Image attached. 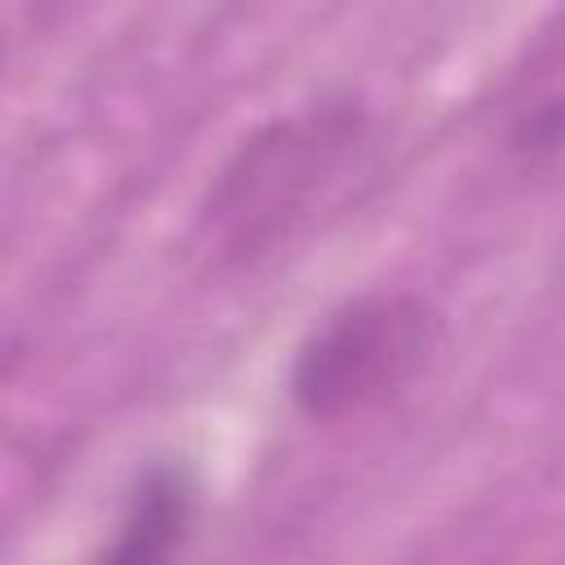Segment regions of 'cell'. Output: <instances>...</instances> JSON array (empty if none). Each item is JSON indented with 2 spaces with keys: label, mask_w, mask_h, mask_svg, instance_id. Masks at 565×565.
I'll list each match as a JSON object with an SVG mask.
<instances>
[{
  "label": "cell",
  "mask_w": 565,
  "mask_h": 565,
  "mask_svg": "<svg viewBox=\"0 0 565 565\" xmlns=\"http://www.w3.org/2000/svg\"><path fill=\"white\" fill-rule=\"evenodd\" d=\"M194 521V481L185 468L177 463H159L150 468L119 521V539L106 547V556L115 561H159L168 556L185 530Z\"/></svg>",
  "instance_id": "obj_3"
},
{
  "label": "cell",
  "mask_w": 565,
  "mask_h": 565,
  "mask_svg": "<svg viewBox=\"0 0 565 565\" xmlns=\"http://www.w3.org/2000/svg\"><path fill=\"white\" fill-rule=\"evenodd\" d=\"M441 313L415 291H362L331 309L291 358V402L309 419H349L397 397L437 353Z\"/></svg>",
  "instance_id": "obj_2"
},
{
  "label": "cell",
  "mask_w": 565,
  "mask_h": 565,
  "mask_svg": "<svg viewBox=\"0 0 565 565\" xmlns=\"http://www.w3.org/2000/svg\"><path fill=\"white\" fill-rule=\"evenodd\" d=\"M375 124L358 102H318L260 124L221 163L199 234L221 265H256L291 243L353 177L366 172Z\"/></svg>",
  "instance_id": "obj_1"
}]
</instances>
